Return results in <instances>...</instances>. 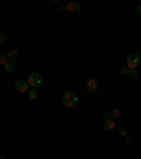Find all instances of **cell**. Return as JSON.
I'll return each mask as SVG.
<instances>
[{
    "label": "cell",
    "instance_id": "17",
    "mask_svg": "<svg viewBox=\"0 0 141 159\" xmlns=\"http://www.w3.org/2000/svg\"><path fill=\"white\" fill-rule=\"evenodd\" d=\"M133 142H134L133 136H126V145L130 146V145H133Z\"/></svg>",
    "mask_w": 141,
    "mask_h": 159
},
{
    "label": "cell",
    "instance_id": "1",
    "mask_svg": "<svg viewBox=\"0 0 141 159\" xmlns=\"http://www.w3.org/2000/svg\"><path fill=\"white\" fill-rule=\"evenodd\" d=\"M78 102V95H76L75 91L72 89H66L65 93L62 94V104L68 108H72V107L76 105Z\"/></svg>",
    "mask_w": 141,
    "mask_h": 159
},
{
    "label": "cell",
    "instance_id": "14",
    "mask_svg": "<svg viewBox=\"0 0 141 159\" xmlns=\"http://www.w3.org/2000/svg\"><path fill=\"white\" fill-rule=\"evenodd\" d=\"M118 135H122V136H128V129L126 128V126H120V128H118Z\"/></svg>",
    "mask_w": 141,
    "mask_h": 159
},
{
    "label": "cell",
    "instance_id": "4",
    "mask_svg": "<svg viewBox=\"0 0 141 159\" xmlns=\"http://www.w3.org/2000/svg\"><path fill=\"white\" fill-rule=\"evenodd\" d=\"M85 88H86V91H88L89 94H95L96 91H97L99 89V83H97V80H96V77L89 78L88 81H86Z\"/></svg>",
    "mask_w": 141,
    "mask_h": 159
},
{
    "label": "cell",
    "instance_id": "18",
    "mask_svg": "<svg viewBox=\"0 0 141 159\" xmlns=\"http://www.w3.org/2000/svg\"><path fill=\"white\" fill-rule=\"evenodd\" d=\"M135 13H137L138 16H141V4H138V6L135 7Z\"/></svg>",
    "mask_w": 141,
    "mask_h": 159
},
{
    "label": "cell",
    "instance_id": "2",
    "mask_svg": "<svg viewBox=\"0 0 141 159\" xmlns=\"http://www.w3.org/2000/svg\"><path fill=\"white\" fill-rule=\"evenodd\" d=\"M43 81H44L43 75L38 73H31L28 75V78H27V83H28L30 88H38L43 84Z\"/></svg>",
    "mask_w": 141,
    "mask_h": 159
},
{
    "label": "cell",
    "instance_id": "11",
    "mask_svg": "<svg viewBox=\"0 0 141 159\" xmlns=\"http://www.w3.org/2000/svg\"><path fill=\"white\" fill-rule=\"evenodd\" d=\"M128 70H130V68H128V67H120V68H118L117 70V74H118V75H128Z\"/></svg>",
    "mask_w": 141,
    "mask_h": 159
},
{
    "label": "cell",
    "instance_id": "15",
    "mask_svg": "<svg viewBox=\"0 0 141 159\" xmlns=\"http://www.w3.org/2000/svg\"><path fill=\"white\" fill-rule=\"evenodd\" d=\"M7 63H9V58H7L6 54H0V64H2V66L4 67Z\"/></svg>",
    "mask_w": 141,
    "mask_h": 159
},
{
    "label": "cell",
    "instance_id": "12",
    "mask_svg": "<svg viewBox=\"0 0 141 159\" xmlns=\"http://www.w3.org/2000/svg\"><path fill=\"white\" fill-rule=\"evenodd\" d=\"M128 77H130V80H137V77H138L137 70H133V68L128 70Z\"/></svg>",
    "mask_w": 141,
    "mask_h": 159
},
{
    "label": "cell",
    "instance_id": "13",
    "mask_svg": "<svg viewBox=\"0 0 141 159\" xmlns=\"http://www.w3.org/2000/svg\"><path fill=\"white\" fill-rule=\"evenodd\" d=\"M4 71H6V73H13L14 71V66H13V63H7L6 66H4Z\"/></svg>",
    "mask_w": 141,
    "mask_h": 159
},
{
    "label": "cell",
    "instance_id": "9",
    "mask_svg": "<svg viewBox=\"0 0 141 159\" xmlns=\"http://www.w3.org/2000/svg\"><path fill=\"white\" fill-rule=\"evenodd\" d=\"M27 94H28V98L31 99V101L37 99V98H38V95H39V93H38V89H37V88H31Z\"/></svg>",
    "mask_w": 141,
    "mask_h": 159
},
{
    "label": "cell",
    "instance_id": "3",
    "mask_svg": "<svg viewBox=\"0 0 141 159\" xmlns=\"http://www.w3.org/2000/svg\"><path fill=\"white\" fill-rule=\"evenodd\" d=\"M140 61H141V57L138 56V54H130V56L126 58V64H127V67L128 68H133V70H135L137 68V66L140 64Z\"/></svg>",
    "mask_w": 141,
    "mask_h": 159
},
{
    "label": "cell",
    "instance_id": "8",
    "mask_svg": "<svg viewBox=\"0 0 141 159\" xmlns=\"http://www.w3.org/2000/svg\"><path fill=\"white\" fill-rule=\"evenodd\" d=\"M7 58H9L10 63L16 61V60L19 58V50H17V48H10L9 53H7Z\"/></svg>",
    "mask_w": 141,
    "mask_h": 159
},
{
    "label": "cell",
    "instance_id": "7",
    "mask_svg": "<svg viewBox=\"0 0 141 159\" xmlns=\"http://www.w3.org/2000/svg\"><path fill=\"white\" fill-rule=\"evenodd\" d=\"M116 128V122L114 119H105V122H103V129L105 131H107V132H110V131H113V129Z\"/></svg>",
    "mask_w": 141,
    "mask_h": 159
},
{
    "label": "cell",
    "instance_id": "16",
    "mask_svg": "<svg viewBox=\"0 0 141 159\" xmlns=\"http://www.w3.org/2000/svg\"><path fill=\"white\" fill-rule=\"evenodd\" d=\"M7 43V34L4 31L0 33V44H6Z\"/></svg>",
    "mask_w": 141,
    "mask_h": 159
},
{
    "label": "cell",
    "instance_id": "10",
    "mask_svg": "<svg viewBox=\"0 0 141 159\" xmlns=\"http://www.w3.org/2000/svg\"><path fill=\"white\" fill-rule=\"evenodd\" d=\"M120 115H122V111H120L118 108H113L112 111H110V118H112V119L118 118Z\"/></svg>",
    "mask_w": 141,
    "mask_h": 159
},
{
    "label": "cell",
    "instance_id": "6",
    "mask_svg": "<svg viewBox=\"0 0 141 159\" xmlns=\"http://www.w3.org/2000/svg\"><path fill=\"white\" fill-rule=\"evenodd\" d=\"M81 9H82V6L79 3H76V2H69V3H66V6H65V10L69 11V13H79Z\"/></svg>",
    "mask_w": 141,
    "mask_h": 159
},
{
    "label": "cell",
    "instance_id": "5",
    "mask_svg": "<svg viewBox=\"0 0 141 159\" xmlns=\"http://www.w3.org/2000/svg\"><path fill=\"white\" fill-rule=\"evenodd\" d=\"M14 87H16V89L20 91V93H28L30 91V85L26 80H17L16 83H14Z\"/></svg>",
    "mask_w": 141,
    "mask_h": 159
},
{
    "label": "cell",
    "instance_id": "19",
    "mask_svg": "<svg viewBox=\"0 0 141 159\" xmlns=\"http://www.w3.org/2000/svg\"><path fill=\"white\" fill-rule=\"evenodd\" d=\"M0 159H6V156H4V155H2V156H0Z\"/></svg>",
    "mask_w": 141,
    "mask_h": 159
}]
</instances>
